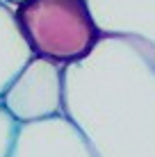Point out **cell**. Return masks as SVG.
Wrapping results in <instances>:
<instances>
[{
	"label": "cell",
	"mask_w": 155,
	"mask_h": 157,
	"mask_svg": "<svg viewBox=\"0 0 155 157\" xmlns=\"http://www.w3.org/2000/svg\"><path fill=\"white\" fill-rule=\"evenodd\" d=\"M64 116L96 157H155V46L100 34L87 57L64 66Z\"/></svg>",
	"instance_id": "cell-1"
},
{
	"label": "cell",
	"mask_w": 155,
	"mask_h": 157,
	"mask_svg": "<svg viewBox=\"0 0 155 157\" xmlns=\"http://www.w3.org/2000/svg\"><path fill=\"white\" fill-rule=\"evenodd\" d=\"M14 16L32 57L62 66L87 57L100 39L87 0H23Z\"/></svg>",
	"instance_id": "cell-2"
},
{
	"label": "cell",
	"mask_w": 155,
	"mask_h": 157,
	"mask_svg": "<svg viewBox=\"0 0 155 157\" xmlns=\"http://www.w3.org/2000/svg\"><path fill=\"white\" fill-rule=\"evenodd\" d=\"M0 102L21 125L62 116L64 66L44 57H30V62L7 84Z\"/></svg>",
	"instance_id": "cell-3"
},
{
	"label": "cell",
	"mask_w": 155,
	"mask_h": 157,
	"mask_svg": "<svg viewBox=\"0 0 155 157\" xmlns=\"http://www.w3.org/2000/svg\"><path fill=\"white\" fill-rule=\"evenodd\" d=\"M9 157H96V153L84 134L62 114L23 123Z\"/></svg>",
	"instance_id": "cell-4"
},
{
	"label": "cell",
	"mask_w": 155,
	"mask_h": 157,
	"mask_svg": "<svg viewBox=\"0 0 155 157\" xmlns=\"http://www.w3.org/2000/svg\"><path fill=\"white\" fill-rule=\"evenodd\" d=\"M100 34L137 36L155 46V0H87Z\"/></svg>",
	"instance_id": "cell-5"
},
{
	"label": "cell",
	"mask_w": 155,
	"mask_h": 157,
	"mask_svg": "<svg viewBox=\"0 0 155 157\" xmlns=\"http://www.w3.org/2000/svg\"><path fill=\"white\" fill-rule=\"evenodd\" d=\"M30 57L32 52L18 30L14 7L0 2V96L5 94L14 75L30 62Z\"/></svg>",
	"instance_id": "cell-6"
},
{
	"label": "cell",
	"mask_w": 155,
	"mask_h": 157,
	"mask_svg": "<svg viewBox=\"0 0 155 157\" xmlns=\"http://www.w3.org/2000/svg\"><path fill=\"white\" fill-rule=\"evenodd\" d=\"M21 123L7 112V107L0 102V157H9L16 141V134H18Z\"/></svg>",
	"instance_id": "cell-7"
},
{
	"label": "cell",
	"mask_w": 155,
	"mask_h": 157,
	"mask_svg": "<svg viewBox=\"0 0 155 157\" xmlns=\"http://www.w3.org/2000/svg\"><path fill=\"white\" fill-rule=\"evenodd\" d=\"M2 5H9V7H16V5H21L23 0H0Z\"/></svg>",
	"instance_id": "cell-8"
}]
</instances>
